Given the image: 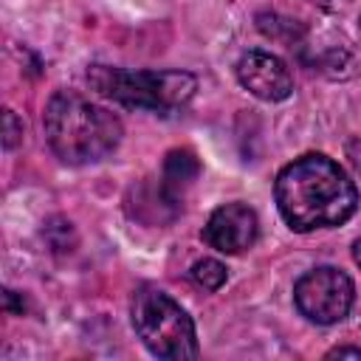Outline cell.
<instances>
[{
    "mask_svg": "<svg viewBox=\"0 0 361 361\" xmlns=\"http://www.w3.org/2000/svg\"><path fill=\"white\" fill-rule=\"evenodd\" d=\"M200 164L189 149H172L164 161V175H161V195L178 206L183 197V189L197 178Z\"/></svg>",
    "mask_w": 361,
    "mask_h": 361,
    "instance_id": "8",
    "label": "cell"
},
{
    "mask_svg": "<svg viewBox=\"0 0 361 361\" xmlns=\"http://www.w3.org/2000/svg\"><path fill=\"white\" fill-rule=\"evenodd\" d=\"M133 327L144 347L166 361H183L197 355V336L189 313L161 288L141 285L133 293Z\"/></svg>",
    "mask_w": 361,
    "mask_h": 361,
    "instance_id": "4",
    "label": "cell"
},
{
    "mask_svg": "<svg viewBox=\"0 0 361 361\" xmlns=\"http://www.w3.org/2000/svg\"><path fill=\"white\" fill-rule=\"evenodd\" d=\"M192 279L200 285V288H206V290H217V288H223V282H226V265L223 262H217V259H212V257H206V259H197L195 265H192Z\"/></svg>",
    "mask_w": 361,
    "mask_h": 361,
    "instance_id": "9",
    "label": "cell"
},
{
    "mask_svg": "<svg viewBox=\"0 0 361 361\" xmlns=\"http://www.w3.org/2000/svg\"><path fill=\"white\" fill-rule=\"evenodd\" d=\"M20 138H23V124L17 121L14 110H6L3 113V147L6 149H14L20 144Z\"/></svg>",
    "mask_w": 361,
    "mask_h": 361,
    "instance_id": "10",
    "label": "cell"
},
{
    "mask_svg": "<svg viewBox=\"0 0 361 361\" xmlns=\"http://www.w3.org/2000/svg\"><path fill=\"white\" fill-rule=\"evenodd\" d=\"M259 237V217L245 203H226L212 212L203 226V240L220 254H243Z\"/></svg>",
    "mask_w": 361,
    "mask_h": 361,
    "instance_id": "6",
    "label": "cell"
},
{
    "mask_svg": "<svg viewBox=\"0 0 361 361\" xmlns=\"http://www.w3.org/2000/svg\"><path fill=\"white\" fill-rule=\"evenodd\" d=\"M350 158H353V164H355V169L361 172V141H355V144L350 147Z\"/></svg>",
    "mask_w": 361,
    "mask_h": 361,
    "instance_id": "12",
    "label": "cell"
},
{
    "mask_svg": "<svg viewBox=\"0 0 361 361\" xmlns=\"http://www.w3.org/2000/svg\"><path fill=\"white\" fill-rule=\"evenodd\" d=\"M327 358H361V347H336L327 353Z\"/></svg>",
    "mask_w": 361,
    "mask_h": 361,
    "instance_id": "11",
    "label": "cell"
},
{
    "mask_svg": "<svg viewBox=\"0 0 361 361\" xmlns=\"http://www.w3.org/2000/svg\"><path fill=\"white\" fill-rule=\"evenodd\" d=\"M353 259H355V262L361 265V237H358V240L353 243Z\"/></svg>",
    "mask_w": 361,
    "mask_h": 361,
    "instance_id": "13",
    "label": "cell"
},
{
    "mask_svg": "<svg viewBox=\"0 0 361 361\" xmlns=\"http://www.w3.org/2000/svg\"><path fill=\"white\" fill-rule=\"evenodd\" d=\"M274 195L282 220L302 234L341 226L358 206V189L344 166L322 152H307L282 166Z\"/></svg>",
    "mask_w": 361,
    "mask_h": 361,
    "instance_id": "1",
    "label": "cell"
},
{
    "mask_svg": "<svg viewBox=\"0 0 361 361\" xmlns=\"http://www.w3.org/2000/svg\"><path fill=\"white\" fill-rule=\"evenodd\" d=\"M42 127L54 155L73 166L107 158L118 147L124 133L116 113L93 104L73 90H56L48 99Z\"/></svg>",
    "mask_w": 361,
    "mask_h": 361,
    "instance_id": "2",
    "label": "cell"
},
{
    "mask_svg": "<svg viewBox=\"0 0 361 361\" xmlns=\"http://www.w3.org/2000/svg\"><path fill=\"white\" fill-rule=\"evenodd\" d=\"M234 71L240 85L262 102H285L293 93V76L288 65L271 51H259V48L245 51L237 59Z\"/></svg>",
    "mask_w": 361,
    "mask_h": 361,
    "instance_id": "7",
    "label": "cell"
},
{
    "mask_svg": "<svg viewBox=\"0 0 361 361\" xmlns=\"http://www.w3.org/2000/svg\"><path fill=\"white\" fill-rule=\"evenodd\" d=\"M87 82L104 99L161 116L183 110L197 90V79L189 71H124L113 65H90Z\"/></svg>",
    "mask_w": 361,
    "mask_h": 361,
    "instance_id": "3",
    "label": "cell"
},
{
    "mask_svg": "<svg viewBox=\"0 0 361 361\" xmlns=\"http://www.w3.org/2000/svg\"><path fill=\"white\" fill-rule=\"evenodd\" d=\"M293 302H296V310L307 322L336 324L350 313V307L355 302V285L341 268L319 265L296 279Z\"/></svg>",
    "mask_w": 361,
    "mask_h": 361,
    "instance_id": "5",
    "label": "cell"
}]
</instances>
